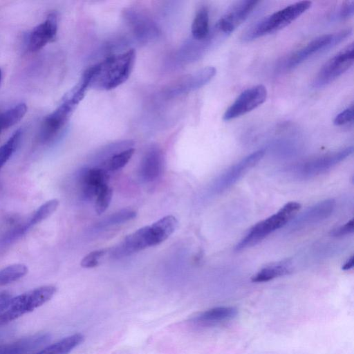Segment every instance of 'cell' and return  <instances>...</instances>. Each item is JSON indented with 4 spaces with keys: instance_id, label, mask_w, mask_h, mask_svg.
<instances>
[{
    "instance_id": "cell-1",
    "label": "cell",
    "mask_w": 354,
    "mask_h": 354,
    "mask_svg": "<svg viewBox=\"0 0 354 354\" xmlns=\"http://www.w3.org/2000/svg\"><path fill=\"white\" fill-rule=\"evenodd\" d=\"M136 59V52L111 55L86 71L89 77V86L100 90H111L126 82L130 76Z\"/></svg>"
},
{
    "instance_id": "cell-2",
    "label": "cell",
    "mask_w": 354,
    "mask_h": 354,
    "mask_svg": "<svg viewBox=\"0 0 354 354\" xmlns=\"http://www.w3.org/2000/svg\"><path fill=\"white\" fill-rule=\"evenodd\" d=\"M311 5L310 1H298L265 17L245 32L243 39L251 41L279 31L304 13Z\"/></svg>"
},
{
    "instance_id": "cell-3",
    "label": "cell",
    "mask_w": 354,
    "mask_h": 354,
    "mask_svg": "<svg viewBox=\"0 0 354 354\" xmlns=\"http://www.w3.org/2000/svg\"><path fill=\"white\" fill-rule=\"evenodd\" d=\"M56 290L54 286H43L11 298L0 311V326L42 306L54 296Z\"/></svg>"
},
{
    "instance_id": "cell-4",
    "label": "cell",
    "mask_w": 354,
    "mask_h": 354,
    "mask_svg": "<svg viewBox=\"0 0 354 354\" xmlns=\"http://www.w3.org/2000/svg\"><path fill=\"white\" fill-rule=\"evenodd\" d=\"M301 205L297 202H289L276 214L255 224L248 234L235 246L236 251L252 247L274 230L288 223L298 212Z\"/></svg>"
},
{
    "instance_id": "cell-5",
    "label": "cell",
    "mask_w": 354,
    "mask_h": 354,
    "mask_svg": "<svg viewBox=\"0 0 354 354\" xmlns=\"http://www.w3.org/2000/svg\"><path fill=\"white\" fill-rule=\"evenodd\" d=\"M351 33L352 29L347 28L336 33L324 35L313 39L292 53L285 60L283 68L290 70L296 67L315 54L329 49L340 43L349 37Z\"/></svg>"
},
{
    "instance_id": "cell-6",
    "label": "cell",
    "mask_w": 354,
    "mask_h": 354,
    "mask_svg": "<svg viewBox=\"0 0 354 354\" xmlns=\"http://www.w3.org/2000/svg\"><path fill=\"white\" fill-rule=\"evenodd\" d=\"M353 51V43H351L328 60L315 77L313 86L322 88L350 68L354 62Z\"/></svg>"
},
{
    "instance_id": "cell-7",
    "label": "cell",
    "mask_w": 354,
    "mask_h": 354,
    "mask_svg": "<svg viewBox=\"0 0 354 354\" xmlns=\"http://www.w3.org/2000/svg\"><path fill=\"white\" fill-rule=\"evenodd\" d=\"M267 95L266 88L261 84L245 89L226 109L223 120L228 121L251 111L266 101Z\"/></svg>"
},
{
    "instance_id": "cell-8",
    "label": "cell",
    "mask_w": 354,
    "mask_h": 354,
    "mask_svg": "<svg viewBox=\"0 0 354 354\" xmlns=\"http://www.w3.org/2000/svg\"><path fill=\"white\" fill-rule=\"evenodd\" d=\"M353 147H348L322 155L300 165L297 169L301 178H311L326 172L353 153Z\"/></svg>"
},
{
    "instance_id": "cell-9",
    "label": "cell",
    "mask_w": 354,
    "mask_h": 354,
    "mask_svg": "<svg viewBox=\"0 0 354 354\" xmlns=\"http://www.w3.org/2000/svg\"><path fill=\"white\" fill-rule=\"evenodd\" d=\"M258 1H241L234 4L216 24V30L225 37L233 32L252 12Z\"/></svg>"
},
{
    "instance_id": "cell-10",
    "label": "cell",
    "mask_w": 354,
    "mask_h": 354,
    "mask_svg": "<svg viewBox=\"0 0 354 354\" xmlns=\"http://www.w3.org/2000/svg\"><path fill=\"white\" fill-rule=\"evenodd\" d=\"M59 201L49 200L41 205L26 221L17 225L8 232L3 239L4 243H10L26 234L32 227L50 216L58 207Z\"/></svg>"
},
{
    "instance_id": "cell-11",
    "label": "cell",
    "mask_w": 354,
    "mask_h": 354,
    "mask_svg": "<svg viewBox=\"0 0 354 354\" xmlns=\"http://www.w3.org/2000/svg\"><path fill=\"white\" fill-rule=\"evenodd\" d=\"M75 106L64 100L62 103L47 115L41 125L40 137L46 142L53 140L67 122Z\"/></svg>"
},
{
    "instance_id": "cell-12",
    "label": "cell",
    "mask_w": 354,
    "mask_h": 354,
    "mask_svg": "<svg viewBox=\"0 0 354 354\" xmlns=\"http://www.w3.org/2000/svg\"><path fill=\"white\" fill-rule=\"evenodd\" d=\"M264 153V150L259 149L247 156L234 165L217 180L216 185V190L222 192L233 185L250 170V168L254 167L262 159Z\"/></svg>"
},
{
    "instance_id": "cell-13",
    "label": "cell",
    "mask_w": 354,
    "mask_h": 354,
    "mask_svg": "<svg viewBox=\"0 0 354 354\" xmlns=\"http://www.w3.org/2000/svg\"><path fill=\"white\" fill-rule=\"evenodd\" d=\"M149 225L142 227L127 236L111 251L114 258H121L151 247Z\"/></svg>"
},
{
    "instance_id": "cell-14",
    "label": "cell",
    "mask_w": 354,
    "mask_h": 354,
    "mask_svg": "<svg viewBox=\"0 0 354 354\" xmlns=\"http://www.w3.org/2000/svg\"><path fill=\"white\" fill-rule=\"evenodd\" d=\"M57 32V16L55 12L50 13L46 19L37 25L30 33L28 48L31 52L41 49L48 43L53 41Z\"/></svg>"
},
{
    "instance_id": "cell-15",
    "label": "cell",
    "mask_w": 354,
    "mask_h": 354,
    "mask_svg": "<svg viewBox=\"0 0 354 354\" xmlns=\"http://www.w3.org/2000/svg\"><path fill=\"white\" fill-rule=\"evenodd\" d=\"M109 180L108 171L100 167L84 169L80 178L83 196L86 199L95 198L104 188L109 186Z\"/></svg>"
},
{
    "instance_id": "cell-16",
    "label": "cell",
    "mask_w": 354,
    "mask_h": 354,
    "mask_svg": "<svg viewBox=\"0 0 354 354\" xmlns=\"http://www.w3.org/2000/svg\"><path fill=\"white\" fill-rule=\"evenodd\" d=\"M335 206L334 199L322 201L309 207L291 223V228L299 229L327 218Z\"/></svg>"
},
{
    "instance_id": "cell-17",
    "label": "cell",
    "mask_w": 354,
    "mask_h": 354,
    "mask_svg": "<svg viewBox=\"0 0 354 354\" xmlns=\"http://www.w3.org/2000/svg\"><path fill=\"white\" fill-rule=\"evenodd\" d=\"M50 339L47 333H38L0 346V354H28Z\"/></svg>"
},
{
    "instance_id": "cell-18",
    "label": "cell",
    "mask_w": 354,
    "mask_h": 354,
    "mask_svg": "<svg viewBox=\"0 0 354 354\" xmlns=\"http://www.w3.org/2000/svg\"><path fill=\"white\" fill-rule=\"evenodd\" d=\"M164 160L160 149L152 147L144 156L139 169V174L142 180L151 182L162 174Z\"/></svg>"
},
{
    "instance_id": "cell-19",
    "label": "cell",
    "mask_w": 354,
    "mask_h": 354,
    "mask_svg": "<svg viewBox=\"0 0 354 354\" xmlns=\"http://www.w3.org/2000/svg\"><path fill=\"white\" fill-rule=\"evenodd\" d=\"M236 315L237 310L234 307L219 306L201 313L192 319V322L196 324L209 326L232 319Z\"/></svg>"
},
{
    "instance_id": "cell-20",
    "label": "cell",
    "mask_w": 354,
    "mask_h": 354,
    "mask_svg": "<svg viewBox=\"0 0 354 354\" xmlns=\"http://www.w3.org/2000/svg\"><path fill=\"white\" fill-rule=\"evenodd\" d=\"M178 223L175 216L167 215L149 225L153 246L165 241L175 231Z\"/></svg>"
},
{
    "instance_id": "cell-21",
    "label": "cell",
    "mask_w": 354,
    "mask_h": 354,
    "mask_svg": "<svg viewBox=\"0 0 354 354\" xmlns=\"http://www.w3.org/2000/svg\"><path fill=\"white\" fill-rule=\"evenodd\" d=\"M216 69L213 66L205 67L183 80L180 91H189L201 88L208 83L216 75Z\"/></svg>"
},
{
    "instance_id": "cell-22",
    "label": "cell",
    "mask_w": 354,
    "mask_h": 354,
    "mask_svg": "<svg viewBox=\"0 0 354 354\" xmlns=\"http://www.w3.org/2000/svg\"><path fill=\"white\" fill-rule=\"evenodd\" d=\"M84 340V335L75 333L53 343L35 354H68Z\"/></svg>"
},
{
    "instance_id": "cell-23",
    "label": "cell",
    "mask_w": 354,
    "mask_h": 354,
    "mask_svg": "<svg viewBox=\"0 0 354 354\" xmlns=\"http://www.w3.org/2000/svg\"><path fill=\"white\" fill-rule=\"evenodd\" d=\"M192 33L194 39L203 40L209 33V12L206 7H201L197 11L192 25Z\"/></svg>"
},
{
    "instance_id": "cell-24",
    "label": "cell",
    "mask_w": 354,
    "mask_h": 354,
    "mask_svg": "<svg viewBox=\"0 0 354 354\" xmlns=\"http://www.w3.org/2000/svg\"><path fill=\"white\" fill-rule=\"evenodd\" d=\"M27 106L19 103L0 113V133L5 129L17 124L24 116Z\"/></svg>"
},
{
    "instance_id": "cell-25",
    "label": "cell",
    "mask_w": 354,
    "mask_h": 354,
    "mask_svg": "<svg viewBox=\"0 0 354 354\" xmlns=\"http://www.w3.org/2000/svg\"><path fill=\"white\" fill-rule=\"evenodd\" d=\"M133 148H128L120 152L112 155L106 158L102 164L101 167L106 171H116L124 167L131 160L134 153Z\"/></svg>"
},
{
    "instance_id": "cell-26",
    "label": "cell",
    "mask_w": 354,
    "mask_h": 354,
    "mask_svg": "<svg viewBox=\"0 0 354 354\" xmlns=\"http://www.w3.org/2000/svg\"><path fill=\"white\" fill-rule=\"evenodd\" d=\"M288 272L289 268L284 263L272 265L259 270L252 277L251 280L256 283L265 282L283 276Z\"/></svg>"
},
{
    "instance_id": "cell-27",
    "label": "cell",
    "mask_w": 354,
    "mask_h": 354,
    "mask_svg": "<svg viewBox=\"0 0 354 354\" xmlns=\"http://www.w3.org/2000/svg\"><path fill=\"white\" fill-rule=\"evenodd\" d=\"M27 272L28 268L21 263L12 264L0 270V287L17 281Z\"/></svg>"
},
{
    "instance_id": "cell-28",
    "label": "cell",
    "mask_w": 354,
    "mask_h": 354,
    "mask_svg": "<svg viewBox=\"0 0 354 354\" xmlns=\"http://www.w3.org/2000/svg\"><path fill=\"white\" fill-rule=\"evenodd\" d=\"M22 131L21 129L15 131L8 140L0 147V169L10 158L19 145Z\"/></svg>"
},
{
    "instance_id": "cell-29",
    "label": "cell",
    "mask_w": 354,
    "mask_h": 354,
    "mask_svg": "<svg viewBox=\"0 0 354 354\" xmlns=\"http://www.w3.org/2000/svg\"><path fill=\"white\" fill-rule=\"evenodd\" d=\"M136 212L131 209H123L111 214L110 216L101 221L97 223V227L102 228L114 225L122 224L128 221L133 219L135 217H136Z\"/></svg>"
},
{
    "instance_id": "cell-30",
    "label": "cell",
    "mask_w": 354,
    "mask_h": 354,
    "mask_svg": "<svg viewBox=\"0 0 354 354\" xmlns=\"http://www.w3.org/2000/svg\"><path fill=\"white\" fill-rule=\"evenodd\" d=\"M113 196V190L109 186L104 188L95 198V210L100 215L109 207Z\"/></svg>"
},
{
    "instance_id": "cell-31",
    "label": "cell",
    "mask_w": 354,
    "mask_h": 354,
    "mask_svg": "<svg viewBox=\"0 0 354 354\" xmlns=\"http://www.w3.org/2000/svg\"><path fill=\"white\" fill-rule=\"evenodd\" d=\"M106 249H100L91 252L86 254L81 261V266L83 268H91L97 266L100 260L107 252Z\"/></svg>"
},
{
    "instance_id": "cell-32",
    "label": "cell",
    "mask_w": 354,
    "mask_h": 354,
    "mask_svg": "<svg viewBox=\"0 0 354 354\" xmlns=\"http://www.w3.org/2000/svg\"><path fill=\"white\" fill-rule=\"evenodd\" d=\"M353 106L351 105L338 113L334 118L333 123L336 126H342L353 122Z\"/></svg>"
},
{
    "instance_id": "cell-33",
    "label": "cell",
    "mask_w": 354,
    "mask_h": 354,
    "mask_svg": "<svg viewBox=\"0 0 354 354\" xmlns=\"http://www.w3.org/2000/svg\"><path fill=\"white\" fill-rule=\"evenodd\" d=\"M354 12V1H345L342 3L341 6L339 13H338V17L341 19H348L353 16Z\"/></svg>"
},
{
    "instance_id": "cell-34",
    "label": "cell",
    "mask_w": 354,
    "mask_h": 354,
    "mask_svg": "<svg viewBox=\"0 0 354 354\" xmlns=\"http://www.w3.org/2000/svg\"><path fill=\"white\" fill-rule=\"evenodd\" d=\"M354 229V221L353 219L350 220L344 225H342L331 232V234L333 236H342L353 232Z\"/></svg>"
},
{
    "instance_id": "cell-35",
    "label": "cell",
    "mask_w": 354,
    "mask_h": 354,
    "mask_svg": "<svg viewBox=\"0 0 354 354\" xmlns=\"http://www.w3.org/2000/svg\"><path fill=\"white\" fill-rule=\"evenodd\" d=\"M11 299L10 295L7 292L0 293V311L2 310Z\"/></svg>"
},
{
    "instance_id": "cell-36",
    "label": "cell",
    "mask_w": 354,
    "mask_h": 354,
    "mask_svg": "<svg viewBox=\"0 0 354 354\" xmlns=\"http://www.w3.org/2000/svg\"><path fill=\"white\" fill-rule=\"evenodd\" d=\"M353 264H354V261H353V255L347 260V261L345 263V264L342 266V270H348L353 267Z\"/></svg>"
},
{
    "instance_id": "cell-37",
    "label": "cell",
    "mask_w": 354,
    "mask_h": 354,
    "mask_svg": "<svg viewBox=\"0 0 354 354\" xmlns=\"http://www.w3.org/2000/svg\"><path fill=\"white\" fill-rule=\"evenodd\" d=\"M1 77H2V73H1V70L0 69V82H1Z\"/></svg>"
}]
</instances>
